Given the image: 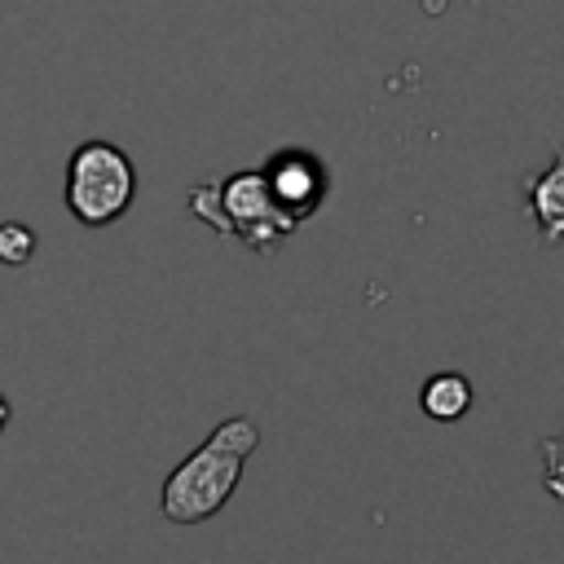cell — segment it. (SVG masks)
<instances>
[{"instance_id": "obj_1", "label": "cell", "mask_w": 564, "mask_h": 564, "mask_svg": "<svg viewBox=\"0 0 564 564\" xmlns=\"http://www.w3.org/2000/svg\"><path fill=\"white\" fill-rule=\"evenodd\" d=\"M260 445V427L251 419H225L167 480L159 494V511L172 524H203L212 520L229 494L242 480V467L251 458V449Z\"/></svg>"}, {"instance_id": "obj_2", "label": "cell", "mask_w": 564, "mask_h": 564, "mask_svg": "<svg viewBox=\"0 0 564 564\" xmlns=\"http://www.w3.org/2000/svg\"><path fill=\"white\" fill-rule=\"evenodd\" d=\"M189 207L198 220H207L220 234L242 238L251 251L269 256L300 220L278 207V198L264 185V172H234L220 185H198L189 194Z\"/></svg>"}, {"instance_id": "obj_3", "label": "cell", "mask_w": 564, "mask_h": 564, "mask_svg": "<svg viewBox=\"0 0 564 564\" xmlns=\"http://www.w3.org/2000/svg\"><path fill=\"white\" fill-rule=\"evenodd\" d=\"M137 194L132 159L110 141H84L66 163V207L84 225H110Z\"/></svg>"}, {"instance_id": "obj_4", "label": "cell", "mask_w": 564, "mask_h": 564, "mask_svg": "<svg viewBox=\"0 0 564 564\" xmlns=\"http://www.w3.org/2000/svg\"><path fill=\"white\" fill-rule=\"evenodd\" d=\"M264 185H269V194L278 198V207H282L286 216H295V220H304V216L322 203V189H326L322 163L308 159V154H300V150L273 154L269 167H264Z\"/></svg>"}, {"instance_id": "obj_5", "label": "cell", "mask_w": 564, "mask_h": 564, "mask_svg": "<svg viewBox=\"0 0 564 564\" xmlns=\"http://www.w3.org/2000/svg\"><path fill=\"white\" fill-rule=\"evenodd\" d=\"M524 194H529V216L542 229V242L555 247L560 242V229H564V159L555 154L551 167L524 185Z\"/></svg>"}, {"instance_id": "obj_6", "label": "cell", "mask_w": 564, "mask_h": 564, "mask_svg": "<svg viewBox=\"0 0 564 564\" xmlns=\"http://www.w3.org/2000/svg\"><path fill=\"white\" fill-rule=\"evenodd\" d=\"M419 405H423V414L436 419V423L463 419V414L471 410V383H467V375H458V370L432 375V379L423 383V392H419Z\"/></svg>"}, {"instance_id": "obj_7", "label": "cell", "mask_w": 564, "mask_h": 564, "mask_svg": "<svg viewBox=\"0 0 564 564\" xmlns=\"http://www.w3.org/2000/svg\"><path fill=\"white\" fill-rule=\"evenodd\" d=\"M31 256H35V229L22 220H4L0 225V264L22 269Z\"/></svg>"}, {"instance_id": "obj_8", "label": "cell", "mask_w": 564, "mask_h": 564, "mask_svg": "<svg viewBox=\"0 0 564 564\" xmlns=\"http://www.w3.org/2000/svg\"><path fill=\"white\" fill-rule=\"evenodd\" d=\"M9 427V401H4V392H0V432Z\"/></svg>"}]
</instances>
